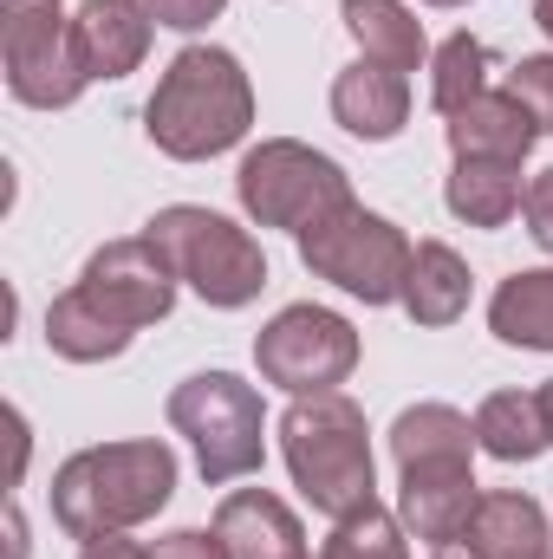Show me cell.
I'll return each mask as SVG.
<instances>
[{"label": "cell", "mask_w": 553, "mask_h": 559, "mask_svg": "<svg viewBox=\"0 0 553 559\" xmlns=\"http://www.w3.org/2000/svg\"><path fill=\"white\" fill-rule=\"evenodd\" d=\"M248 124H255V85H248L242 59L222 46H183L143 105L150 143L176 163H202V156L235 150L248 138Z\"/></svg>", "instance_id": "cell-1"}, {"label": "cell", "mask_w": 553, "mask_h": 559, "mask_svg": "<svg viewBox=\"0 0 553 559\" xmlns=\"http://www.w3.org/2000/svg\"><path fill=\"white\" fill-rule=\"evenodd\" d=\"M169 495H176L169 442H156V436L98 442V449H79L72 462H59V475H52V521L72 540H98V534H125V527L150 521Z\"/></svg>", "instance_id": "cell-2"}, {"label": "cell", "mask_w": 553, "mask_h": 559, "mask_svg": "<svg viewBox=\"0 0 553 559\" xmlns=\"http://www.w3.org/2000/svg\"><path fill=\"white\" fill-rule=\"evenodd\" d=\"M280 455L293 488L326 514L345 521L358 508L378 501V462H372V429L365 411L345 391H313L293 397V411L280 417Z\"/></svg>", "instance_id": "cell-3"}, {"label": "cell", "mask_w": 553, "mask_h": 559, "mask_svg": "<svg viewBox=\"0 0 553 559\" xmlns=\"http://www.w3.org/2000/svg\"><path fill=\"white\" fill-rule=\"evenodd\" d=\"M143 235L163 248V261L176 267L183 286H196L209 306L235 312L248 306L261 286H268V254L248 228H235L228 215L215 209H196V202H176V209H156L143 222Z\"/></svg>", "instance_id": "cell-4"}, {"label": "cell", "mask_w": 553, "mask_h": 559, "mask_svg": "<svg viewBox=\"0 0 553 559\" xmlns=\"http://www.w3.org/2000/svg\"><path fill=\"white\" fill-rule=\"evenodd\" d=\"M169 429L196 442V462H202V481L228 488L242 475H261V455H268V411H261V391L235 371H196L169 391Z\"/></svg>", "instance_id": "cell-5"}, {"label": "cell", "mask_w": 553, "mask_h": 559, "mask_svg": "<svg viewBox=\"0 0 553 559\" xmlns=\"http://www.w3.org/2000/svg\"><path fill=\"white\" fill-rule=\"evenodd\" d=\"M411 254L416 248L404 241V228L385 222V215H372V209H358V202L332 209L326 222H313V228L299 235V261H306V274L345 286V293L365 299V306H391V299H404Z\"/></svg>", "instance_id": "cell-6"}, {"label": "cell", "mask_w": 553, "mask_h": 559, "mask_svg": "<svg viewBox=\"0 0 553 559\" xmlns=\"http://www.w3.org/2000/svg\"><path fill=\"white\" fill-rule=\"evenodd\" d=\"M235 195H242V209H248L261 228H293V235H306L313 222H326L332 209L352 202V176H345L326 150H313V143L268 138L261 150L242 156Z\"/></svg>", "instance_id": "cell-7"}, {"label": "cell", "mask_w": 553, "mask_h": 559, "mask_svg": "<svg viewBox=\"0 0 553 559\" xmlns=\"http://www.w3.org/2000/svg\"><path fill=\"white\" fill-rule=\"evenodd\" d=\"M0 59H7V92L33 111H66L92 85L59 0H13L0 26Z\"/></svg>", "instance_id": "cell-8"}, {"label": "cell", "mask_w": 553, "mask_h": 559, "mask_svg": "<svg viewBox=\"0 0 553 559\" xmlns=\"http://www.w3.org/2000/svg\"><path fill=\"white\" fill-rule=\"evenodd\" d=\"M255 365L261 378L293 391V397H313V391H339L358 365V332L352 319H339L332 306H286L261 325L255 338Z\"/></svg>", "instance_id": "cell-9"}, {"label": "cell", "mask_w": 553, "mask_h": 559, "mask_svg": "<svg viewBox=\"0 0 553 559\" xmlns=\"http://www.w3.org/2000/svg\"><path fill=\"white\" fill-rule=\"evenodd\" d=\"M176 267L163 261V248L150 241V235H131V241H105L92 261H85V274H79V293L105 312V319H118L125 332H143V325H163L169 319V306H176Z\"/></svg>", "instance_id": "cell-10"}, {"label": "cell", "mask_w": 553, "mask_h": 559, "mask_svg": "<svg viewBox=\"0 0 553 559\" xmlns=\"http://www.w3.org/2000/svg\"><path fill=\"white\" fill-rule=\"evenodd\" d=\"M215 534H222L228 559H306V527H299V514H293L280 495H268V488H235V495H222Z\"/></svg>", "instance_id": "cell-11"}, {"label": "cell", "mask_w": 553, "mask_h": 559, "mask_svg": "<svg viewBox=\"0 0 553 559\" xmlns=\"http://www.w3.org/2000/svg\"><path fill=\"white\" fill-rule=\"evenodd\" d=\"M150 33H156V20L143 0H85L72 13V39H79V59L92 79L138 72L143 52H150Z\"/></svg>", "instance_id": "cell-12"}, {"label": "cell", "mask_w": 553, "mask_h": 559, "mask_svg": "<svg viewBox=\"0 0 553 559\" xmlns=\"http://www.w3.org/2000/svg\"><path fill=\"white\" fill-rule=\"evenodd\" d=\"M332 118L365 143H385L404 131L411 118V79L398 66H378V59H358L332 79Z\"/></svg>", "instance_id": "cell-13"}, {"label": "cell", "mask_w": 553, "mask_h": 559, "mask_svg": "<svg viewBox=\"0 0 553 559\" xmlns=\"http://www.w3.org/2000/svg\"><path fill=\"white\" fill-rule=\"evenodd\" d=\"M475 417L449 411V404H411L404 417L391 423V455L398 475L411 468H475Z\"/></svg>", "instance_id": "cell-14"}, {"label": "cell", "mask_w": 553, "mask_h": 559, "mask_svg": "<svg viewBox=\"0 0 553 559\" xmlns=\"http://www.w3.org/2000/svg\"><path fill=\"white\" fill-rule=\"evenodd\" d=\"M462 540L475 547L482 559H548L553 554V534H548V514L534 495H515V488H495L475 501Z\"/></svg>", "instance_id": "cell-15"}, {"label": "cell", "mask_w": 553, "mask_h": 559, "mask_svg": "<svg viewBox=\"0 0 553 559\" xmlns=\"http://www.w3.org/2000/svg\"><path fill=\"white\" fill-rule=\"evenodd\" d=\"M475 501H482L475 468H411L404 475V527L416 540H430V547L462 540Z\"/></svg>", "instance_id": "cell-16"}, {"label": "cell", "mask_w": 553, "mask_h": 559, "mask_svg": "<svg viewBox=\"0 0 553 559\" xmlns=\"http://www.w3.org/2000/svg\"><path fill=\"white\" fill-rule=\"evenodd\" d=\"M443 202L456 222L469 228H508L528 202V182H521V163H495V156H456L449 182H443Z\"/></svg>", "instance_id": "cell-17"}, {"label": "cell", "mask_w": 553, "mask_h": 559, "mask_svg": "<svg viewBox=\"0 0 553 559\" xmlns=\"http://www.w3.org/2000/svg\"><path fill=\"white\" fill-rule=\"evenodd\" d=\"M443 131H449V150H456V156H495V163H528V150L541 143V124H534L508 92L469 98Z\"/></svg>", "instance_id": "cell-18"}, {"label": "cell", "mask_w": 553, "mask_h": 559, "mask_svg": "<svg viewBox=\"0 0 553 559\" xmlns=\"http://www.w3.org/2000/svg\"><path fill=\"white\" fill-rule=\"evenodd\" d=\"M416 325H456L469 312V261L449 248V241H416L411 254V280H404V299Z\"/></svg>", "instance_id": "cell-19"}, {"label": "cell", "mask_w": 553, "mask_h": 559, "mask_svg": "<svg viewBox=\"0 0 553 559\" xmlns=\"http://www.w3.org/2000/svg\"><path fill=\"white\" fill-rule=\"evenodd\" d=\"M339 13H345V33L358 39L365 59L398 66V72H416V66L430 59L423 20H416L404 0H339Z\"/></svg>", "instance_id": "cell-20"}, {"label": "cell", "mask_w": 553, "mask_h": 559, "mask_svg": "<svg viewBox=\"0 0 553 559\" xmlns=\"http://www.w3.org/2000/svg\"><path fill=\"white\" fill-rule=\"evenodd\" d=\"M489 332L502 345H521V352H553V267H528V274L502 280L489 299Z\"/></svg>", "instance_id": "cell-21"}, {"label": "cell", "mask_w": 553, "mask_h": 559, "mask_svg": "<svg viewBox=\"0 0 553 559\" xmlns=\"http://www.w3.org/2000/svg\"><path fill=\"white\" fill-rule=\"evenodd\" d=\"M131 338H138V332H125L118 319H105L79 286L46 306V345H52L59 358H72V365H105V358H118Z\"/></svg>", "instance_id": "cell-22"}, {"label": "cell", "mask_w": 553, "mask_h": 559, "mask_svg": "<svg viewBox=\"0 0 553 559\" xmlns=\"http://www.w3.org/2000/svg\"><path fill=\"white\" fill-rule=\"evenodd\" d=\"M475 442L495 462H534L548 449V417H541V391H495L475 411Z\"/></svg>", "instance_id": "cell-23"}, {"label": "cell", "mask_w": 553, "mask_h": 559, "mask_svg": "<svg viewBox=\"0 0 553 559\" xmlns=\"http://www.w3.org/2000/svg\"><path fill=\"white\" fill-rule=\"evenodd\" d=\"M489 92V46L475 33H449L436 52H430V105L443 118H456L469 98Z\"/></svg>", "instance_id": "cell-24"}, {"label": "cell", "mask_w": 553, "mask_h": 559, "mask_svg": "<svg viewBox=\"0 0 553 559\" xmlns=\"http://www.w3.org/2000/svg\"><path fill=\"white\" fill-rule=\"evenodd\" d=\"M319 559H411V547H404V521H391V514L372 501V508L332 521V540H326Z\"/></svg>", "instance_id": "cell-25"}, {"label": "cell", "mask_w": 553, "mask_h": 559, "mask_svg": "<svg viewBox=\"0 0 553 559\" xmlns=\"http://www.w3.org/2000/svg\"><path fill=\"white\" fill-rule=\"evenodd\" d=\"M534 124H541V138L553 131V52H541V59H521L515 72H508V85H502Z\"/></svg>", "instance_id": "cell-26"}, {"label": "cell", "mask_w": 553, "mask_h": 559, "mask_svg": "<svg viewBox=\"0 0 553 559\" xmlns=\"http://www.w3.org/2000/svg\"><path fill=\"white\" fill-rule=\"evenodd\" d=\"M150 559H228V547H222L215 527H176L150 547Z\"/></svg>", "instance_id": "cell-27"}, {"label": "cell", "mask_w": 553, "mask_h": 559, "mask_svg": "<svg viewBox=\"0 0 553 559\" xmlns=\"http://www.w3.org/2000/svg\"><path fill=\"white\" fill-rule=\"evenodd\" d=\"M150 7V20L156 26H176V33H196V26H209L228 0H143Z\"/></svg>", "instance_id": "cell-28"}, {"label": "cell", "mask_w": 553, "mask_h": 559, "mask_svg": "<svg viewBox=\"0 0 553 559\" xmlns=\"http://www.w3.org/2000/svg\"><path fill=\"white\" fill-rule=\"evenodd\" d=\"M521 215H528V235L541 241V254H553V169H541V176L528 182V202H521Z\"/></svg>", "instance_id": "cell-29"}, {"label": "cell", "mask_w": 553, "mask_h": 559, "mask_svg": "<svg viewBox=\"0 0 553 559\" xmlns=\"http://www.w3.org/2000/svg\"><path fill=\"white\" fill-rule=\"evenodd\" d=\"M79 559H150V547L125 540V534H98V540H85V554Z\"/></svg>", "instance_id": "cell-30"}, {"label": "cell", "mask_w": 553, "mask_h": 559, "mask_svg": "<svg viewBox=\"0 0 553 559\" xmlns=\"http://www.w3.org/2000/svg\"><path fill=\"white\" fill-rule=\"evenodd\" d=\"M430 559H482V554H475L469 540H449V547H436V554H430Z\"/></svg>", "instance_id": "cell-31"}, {"label": "cell", "mask_w": 553, "mask_h": 559, "mask_svg": "<svg viewBox=\"0 0 553 559\" xmlns=\"http://www.w3.org/2000/svg\"><path fill=\"white\" fill-rule=\"evenodd\" d=\"M541 417H548V442H553V378L541 384Z\"/></svg>", "instance_id": "cell-32"}, {"label": "cell", "mask_w": 553, "mask_h": 559, "mask_svg": "<svg viewBox=\"0 0 553 559\" xmlns=\"http://www.w3.org/2000/svg\"><path fill=\"white\" fill-rule=\"evenodd\" d=\"M534 20H541V33L553 39V0H534Z\"/></svg>", "instance_id": "cell-33"}, {"label": "cell", "mask_w": 553, "mask_h": 559, "mask_svg": "<svg viewBox=\"0 0 553 559\" xmlns=\"http://www.w3.org/2000/svg\"><path fill=\"white\" fill-rule=\"evenodd\" d=\"M430 7H469V0H430Z\"/></svg>", "instance_id": "cell-34"}, {"label": "cell", "mask_w": 553, "mask_h": 559, "mask_svg": "<svg viewBox=\"0 0 553 559\" xmlns=\"http://www.w3.org/2000/svg\"><path fill=\"white\" fill-rule=\"evenodd\" d=\"M7 7H13V0H7Z\"/></svg>", "instance_id": "cell-35"}, {"label": "cell", "mask_w": 553, "mask_h": 559, "mask_svg": "<svg viewBox=\"0 0 553 559\" xmlns=\"http://www.w3.org/2000/svg\"><path fill=\"white\" fill-rule=\"evenodd\" d=\"M548 559H553V554H548Z\"/></svg>", "instance_id": "cell-36"}]
</instances>
